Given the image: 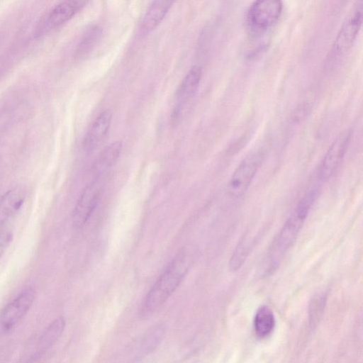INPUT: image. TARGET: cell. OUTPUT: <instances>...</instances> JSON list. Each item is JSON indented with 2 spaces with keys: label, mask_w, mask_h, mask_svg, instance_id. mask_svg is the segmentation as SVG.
<instances>
[{
  "label": "cell",
  "mask_w": 363,
  "mask_h": 363,
  "mask_svg": "<svg viewBox=\"0 0 363 363\" xmlns=\"http://www.w3.org/2000/svg\"><path fill=\"white\" fill-rule=\"evenodd\" d=\"M89 0H64L55 6L40 21L35 35L40 37L61 26L81 11Z\"/></svg>",
  "instance_id": "cell-5"
},
{
  "label": "cell",
  "mask_w": 363,
  "mask_h": 363,
  "mask_svg": "<svg viewBox=\"0 0 363 363\" xmlns=\"http://www.w3.org/2000/svg\"><path fill=\"white\" fill-rule=\"evenodd\" d=\"M317 194L309 190L300 199L273 239L260 267L262 277L272 274L279 266L284 256L295 242L315 200Z\"/></svg>",
  "instance_id": "cell-1"
},
{
  "label": "cell",
  "mask_w": 363,
  "mask_h": 363,
  "mask_svg": "<svg viewBox=\"0 0 363 363\" xmlns=\"http://www.w3.org/2000/svg\"><path fill=\"white\" fill-rule=\"evenodd\" d=\"M255 243L254 238L246 234L237 245L229 262L231 272L238 271L244 264Z\"/></svg>",
  "instance_id": "cell-17"
},
{
  "label": "cell",
  "mask_w": 363,
  "mask_h": 363,
  "mask_svg": "<svg viewBox=\"0 0 363 363\" xmlns=\"http://www.w3.org/2000/svg\"><path fill=\"white\" fill-rule=\"evenodd\" d=\"M12 240V234L7 230L0 231V257L6 251Z\"/></svg>",
  "instance_id": "cell-20"
},
{
  "label": "cell",
  "mask_w": 363,
  "mask_h": 363,
  "mask_svg": "<svg viewBox=\"0 0 363 363\" xmlns=\"http://www.w3.org/2000/svg\"><path fill=\"white\" fill-rule=\"evenodd\" d=\"M35 290L29 287L20 293L0 312V327L4 331L11 330L27 313L35 299Z\"/></svg>",
  "instance_id": "cell-9"
},
{
  "label": "cell",
  "mask_w": 363,
  "mask_h": 363,
  "mask_svg": "<svg viewBox=\"0 0 363 363\" xmlns=\"http://www.w3.org/2000/svg\"><path fill=\"white\" fill-rule=\"evenodd\" d=\"M187 251L182 250L166 267L148 291L143 303V316L152 314L159 309L179 286L190 267Z\"/></svg>",
  "instance_id": "cell-2"
},
{
  "label": "cell",
  "mask_w": 363,
  "mask_h": 363,
  "mask_svg": "<svg viewBox=\"0 0 363 363\" xmlns=\"http://www.w3.org/2000/svg\"><path fill=\"white\" fill-rule=\"evenodd\" d=\"M201 79V67L197 65L193 66L177 89L176 96L178 101V106L176 111H178L180 106L194 95L199 85Z\"/></svg>",
  "instance_id": "cell-13"
},
{
  "label": "cell",
  "mask_w": 363,
  "mask_h": 363,
  "mask_svg": "<svg viewBox=\"0 0 363 363\" xmlns=\"http://www.w3.org/2000/svg\"><path fill=\"white\" fill-rule=\"evenodd\" d=\"M176 0H154L147 9L140 23L143 34L153 31L162 23Z\"/></svg>",
  "instance_id": "cell-11"
},
{
  "label": "cell",
  "mask_w": 363,
  "mask_h": 363,
  "mask_svg": "<svg viewBox=\"0 0 363 363\" xmlns=\"http://www.w3.org/2000/svg\"><path fill=\"white\" fill-rule=\"evenodd\" d=\"M276 320L272 310L266 305L258 308L253 319V328L259 338L268 337L274 330Z\"/></svg>",
  "instance_id": "cell-15"
},
{
  "label": "cell",
  "mask_w": 363,
  "mask_h": 363,
  "mask_svg": "<svg viewBox=\"0 0 363 363\" xmlns=\"http://www.w3.org/2000/svg\"><path fill=\"white\" fill-rule=\"evenodd\" d=\"M101 34V29L98 26H93L87 29L77 45V56L83 57L89 55L98 43Z\"/></svg>",
  "instance_id": "cell-18"
},
{
  "label": "cell",
  "mask_w": 363,
  "mask_h": 363,
  "mask_svg": "<svg viewBox=\"0 0 363 363\" xmlns=\"http://www.w3.org/2000/svg\"><path fill=\"white\" fill-rule=\"evenodd\" d=\"M326 303V295L323 293L318 294L313 297L308 307L309 324L311 328H315L319 323Z\"/></svg>",
  "instance_id": "cell-19"
},
{
  "label": "cell",
  "mask_w": 363,
  "mask_h": 363,
  "mask_svg": "<svg viewBox=\"0 0 363 363\" xmlns=\"http://www.w3.org/2000/svg\"><path fill=\"white\" fill-rule=\"evenodd\" d=\"M352 138L351 130L342 131L333 141L325 152L319 168L320 180L330 179L339 168L348 149Z\"/></svg>",
  "instance_id": "cell-7"
},
{
  "label": "cell",
  "mask_w": 363,
  "mask_h": 363,
  "mask_svg": "<svg viewBox=\"0 0 363 363\" xmlns=\"http://www.w3.org/2000/svg\"><path fill=\"white\" fill-rule=\"evenodd\" d=\"M111 118V112L108 109L103 111L96 118L84 139L83 145L86 152H93L102 144L109 130Z\"/></svg>",
  "instance_id": "cell-10"
},
{
  "label": "cell",
  "mask_w": 363,
  "mask_h": 363,
  "mask_svg": "<svg viewBox=\"0 0 363 363\" xmlns=\"http://www.w3.org/2000/svg\"><path fill=\"white\" fill-rule=\"evenodd\" d=\"M25 194L19 189H12L0 199V225L13 216L22 207Z\"/></svg>",
  "instance_id": "cell-14"
},
{
  "label": "cell",
  "mask_w": 363,
  "mask_h": 363,
  "mask_svg": "<svg viewBox=\"0 0 363 363\" xmlns=\"http://www.w3.org/2000/svg\"><path fill=\"white\" fill-rule=\"evenodd\" d=\"M101 177L89 183L83 190L73 211L72 223L77 228L83 227L89 220L101 198L104 182Z\"/></svg>",
  "instance_id": "cell-6"
},
{
  "label": "cell",
  "mask_w": 363,
  "mask_h": 363,
  "mask_svg": "<svg viewBox=\"0 0 363 363\" xmlns=\"http://www.w3.org/2000/svg\"><path fill=\"white\" fill-rule=\"evenodd\" d=\"M362 1L359 0L340 28L332 48L333 55H341L352 46L362 25Z\"/></svg>",
  "instance_id": "cell-8"
},
{
  "label": "cell",
  "mask_w": 363,
  "mask_h": 363,
  "mask_svg": "<svg viewBox=\"0 0 363 363\" xmlns=\"http://www.w3.org/2000/svg\"><path fill=\"white\" fill-rule=\"evenodd\" d=\"M264 158L262 149H257L248 153L240 162L232 174L228 184L229 194L239 198L249 189Z\"/></svg>",
  "instance_id": "cell-4"
},
{
  "label": "cell",
  "mask_w": 363,
  "mask_h": 363,
  "mask_svg": "<svg viewBox=\"0 0 363 363\" xmlns=\"http://www.w3.org/2000/svg\"><path fill=\"white\" fill-rule=\"evenodd\" d=\"M281 0H255L246 16L247 29L253 35H260L272 28L282 13Z\"/></svg>",
  "instance_id": "cell-3"
},
{
  "label": "cell",
  "mask_w": 363,
  "mask_h": 363,
  "mask_svg": "<svg viewBox=\"0 0 363 363\" xmlns=\"http://www.w3.org/2000/svg\"><path fill=\"white\" fill-rule=\"evenodd\" d=\"M122 150V143L115 141L107 146L97 157L91 170L96 177H101L118 160Z\"/></svg>",
  "instance_id": "cell-12"
},
{
  "label": "cell",
  "mask_w": 363,
  "mask_h": 363,
  "mask_svg": "<svg viewBox=\"0 0 363 363\" xmlns=\"http://www.w3.org/2000/svg\"><path fill=\"white\" fill-rule=\"evenodd\" d=\"M65 327V320L63 317L55 319L40 337L38 352H43L54 345L62 335Z\"/></svg>",
  "instance_id": "cell-16"
}]
</instances>
